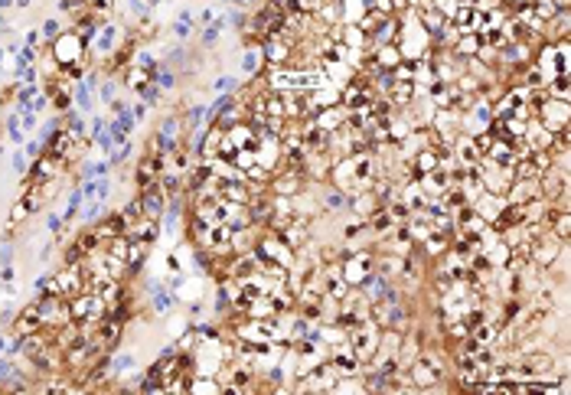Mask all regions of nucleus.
I'll use <instances>...</instances> for the list:
<instances>
[{
    "mask_svg": "<svg viewBox=\"0 0 571 395\" xmlns=\"http://www.w3.org/2000/svg\"><path fill=\"white\" fill-rule=\"evenodd\" d=\"M324 4L326 0H294V10H297V14H307V16H317Z\"/></svg>",
    "mask_w": 571,
    "mask_h": 395,
    "instance_id": "obj_21",
    "label": "nucleus"
},
{
    "mask_svg": "<svg viewBox=\"0 0 571 395\" xmlns=\"http://www.w3.org/2000/svg\"><path fill=\"white\" fill-rule=\"evenodd\" d=\"M369 56L376 59V66L379 69H386V72H392L395 66H398L405 56H401V49L395 46V43H382V46H372L369 49Z\"/></svg>",
    "mask_w": 571,
    "mask_h": 395,
    "instance_id": "obj_15",
    "label": "nucleus"
},
{
    "mask_svg": "<svg viewBox=\"0 0 571 395\" xmlns=\"http://www.w3.org/2000/svg\"><path fill=\"white\" fill-rule=\"evenodd\" d=\"M147 82H150V76H147L144 69L128 72V86H134V88H147Z\"/></svg>",
    "mask_w": 571,
    "mask_h": 395,
    "instance_id": "obj_22",
    "label": "nucleus"
},
{
    "mask_svg": "<svg viewBox=\"0 0 571 395\" xmlns=\"http://www.w3.org/2000/svg\"><path fill=\"white\" fill-rule=\"evenodd\" d=\"M124 232H128V219H124L121 212H115V216H108V219H105V222L98 225V235H101V239H105V242H108V239H115V235H124Z\"/></svg>",
    "mask_w": 571,
    "mask_h": 395,
    "instance_id": "obj_18",
    "label": "nucleus"
},
{
    "mask_svg": "<svg viewBox=\"0 0 571 395\" xmlns=\"http://www.w3.org/2000/svg\"><path fill=\"white\" fill-rule=\"evenodd\" d=\"M147 248H150V242L131 239V245H128V255H124V265H128V272H138L140 265H144V258H147Z\"/></svg>",
    "mask_w": 571,
    "mask_h": 395,
    "instance_id": "obj_17",
    "label": "nucleus"
},
{
    "mask_svg": "<svg viewBox=\"0 0 571 395\" xmlns=\"http://www.w3.org/2000/svg\"><path fill=\"white\" fill-rule=\"evenodd\" d=\"M304 190H307V177H304V170H287V167H278L274 177H271V183H268V193L287 196V200L301 196Z\"/></svg>",
    "mask_w": 571,
    "mask_h": 395,
    "instance_id": "obj_3",
    "label": "nucleus"
},
{
    "mask_svg": "<svg viewBox=\"0 0 571 395\" xmlns=\"http://www.w3.org/2000/svg\"><path fill=\"white\" fill-rule=\"evenodd\" d=\"M568 115H571L568 101H558V98H545L539 108H535V118H539L552 134H555L558 128H568Z\"/></svg>",
    "mask_w": 571,
    "mask_h": 395,
    "instance_id": "obj_4",
    "label": "nucleus"
},
{
    "mask_svg": "<svg viewBox=\"0 0 571 395\" xmlns=\"http://www.w3.org/2000/svg\"><path fill=\"white\" fill-rule=\"evenodd\" d=\"M36 330H43V317H39V310H36V304H30L26 310H20V317L14 320V334L24 340V337H30V334H36Z\"/></svg>",
    "mask_w": 571,
    "mask_h": 395,
    "instance_id": "obj_14",
    "label": "nucleus"
},
{
    "mask_svg": "<svg viewBox=\"0 0 571 395\" xmlns=\"http://www.w3.org/2000/svg\"><path fill=\"white\" fill-rule=\"evenodd\" d=\"M545 92H548V98L568 101V92H571L568 76H555V78H548V82H545Z\"/></svg>",
    "mask_w": 571,
    "mask_h": 395,
    "instance_id": "obj_19",
    "label": "nucleus"
},
{
    "mask_svg": "<svg viewBox=\"0 0 571 395\" xmlns=\"http://www.w3.org/2000/svg\"><path fill=\"white\" fill-rule=\"evenodd\" d=\"M190 392H222V382H219V379H200V376H193V379H190Z\"/></svg>",
    "mask_w": 571,
    "mask_h": 395,
    "instance_id": "obj_20",
    "label": "nucleus"
},
{
    "mask_svg": "<svg viewBox=\"0 0 571 395\" xmlns=\"http://www.w3.org/2000/svg\"><path fill=\"white\" fill-rule=\"evenodd\" d=\"M340 272H343V281H346L349 287H359L372 272H376V252H372V248H359V252H353V255H343Z\"/></svg>",
    "mask_w": 571,
    "mask_h": 395,
    "instance_id": "obj_2",
    "label": "nucleus"
},
{
    "mask_svg": "<svg viewBox=\"0 0 571 395\" xmlns=\"http://www.w3.org/2000/svg\"><path fill=\"white\" fill-rule=\"evenodd\" d=\"M111 4H115V0H88V7H92L95 14H108Z\"/></svg>",
    "mask_w": 571,
    "mask_h": 395,
    "instance_id": "obj_23",
    "label": "nucleus"
},
{
    "mask_svg": "<svg viewBox=\"0 0 571 395\" xmlns=\"http://www.w3.org/2000/svg\"><path fill=\"white\" fill-rule=\"evenodd\" d=\"M535 196H539V180H513L506 190V202H513V206H523Z\"/></svg>",
    "mask_w": 571,
    "mask_h": 395,
    "instance_id": "obj_13",
    "label": "nucleus"
},
{
    "mask_svg": "<svg viewBox=\"0 0 571 395\" xmlns=\"http://www.w3.org/2000/svg\"><path fill=\"white\" fill-rule=\"evenodd\" d=\"M150 33H154V26H150V20H144V24H140V30H138V36L144 39V36H150Z\"/></svg>",
    "mask_w": 571,
    "mask_h": 395,
    "instance_id": "obj_24",
    "label": "nucleus"
},
{
    "mask_svg": "<svg viewBox=\"0 0 571 395\" xmlns=\"http://www.w3.org/2000/svg\"><path fill=\"white\" fill-rule=\"evenodd\" d=\"M349 206H353V216H356V219H363V222H366V219H369L372 212L382 210V200H379V196L372 193V190H359V193L349 196Z\"/></svg>",
    "mask_w": 571,
    "mask_h": 395,
    "instance_id": "obj_11",
    "label": "nucleus"
},
{
    "mask_svg": "<svg viewBox=\"0 0 571 395\" xmlns=\"http://www.w3.org/2000/svg\"><path fill=\"white\" fill-rule=\"evenodd\" d=\"M160 167H163V157H154V154H144L138 160V170H134V183L138 190H147L160 180Z\"/></svg>",
    "mask_w": 571,
    "mask_h": 395,
    "instance_id": "obj_10",
    "label": "nucleus"
},
{
    "mask_svg": "<svg viewBox=\"0 0 571 395\" xmlns=\"http://www.w3.org/2000/svg\"><path fill=\"white\" fill-rule=\"evenodd\" d=\"M386 98L392 101L395 111H398V108H411V101L418 98V86H415V82H395V78H392V86H389Z\"/></svg>",
    "mask_w": 571,
    "mask_h": 395,
    "instance_id": "obj_12",
    "label": "nucleus"
},
{
    "mask_svg": "<svg viewBox=\"0 0 571 395\" xmlns=\"http://www.w3.org/2000/svg\"><path fill=\"white\" fill-rule=\"evenodd\" d=\"M418 186L425 190V196L428 200H441V196L448 193L451 186H454V177H451L444 167H438V170H431V173H425V177H418Z\"/></svg>",
    "mask_w": 571,
    "mask_h": 395,
    "instance_id": "obj_8",
    "label": "nucleus"
},
{
    "mask_svg": "<svg viewBox=\"0 0 571 395\" xmlns=\"http://www.w3.org/2000/svg\"><path fill=\"white\" fill-rule=\"evenodd\" d=\"M552 4H555L558 10H568V7H571V0H552Z\"/></svg>",
    "mask_w": 571,
    "mask_h": 395,
    "instance_id": "obj_25",
    "label": "nucleus"
},
{
    "mask_svg": "<svg viewBox=\"0 0 571 395\" xmlns=\"http://www.w3.org/2000/svg\"><path fill=\"white\" fill-rule=\"evenodd\" d=\"M278 235L294 248V252H301V248H307V242H310V219L297 212V216H294Z\"/></svg>",
    "mask_w": 571,
    "mask_h": 395,
    "instance_id": "obj_7",
    "label": "nucleus"
},
{
    "mask_svg": "<svg viewBox=\"0 0 571 395\" xmlns=\"http://www.w3.org/2000/svg\"><path fill=\"white\" fill-rule=\"evenodd\" d=\"M379 337H382V330H379V327L372 324L369 317H366L359 327L346 330V347L353 349L356 356H359V363L366 366V363H369V359L379 353Z\"/></svg>",
    "mask_w": 571,
    "mask_h": 395,
    "instance_id": "obj_1",
    "label": "nucleus"
},
{
    "mask_svg": "<svg viewBox=\"0 0 571 395\" xmlns=\"http://www.w3.org/2000/svg\"><path fill=\"white\" fill-rule=\"evenodd\" d=\"M480 49H483V39H480V33H461V36H457V43L451 46V53H454L461 62H467V59H473Z\"/></svg>",
    "mask_w": 571,
    "mask_h": 395,
    "instance_id": "obj_16",
    "label": "nucleus"
},
{
    "mask_svg": "<svg viewBox=\"0 0 571 395\" xmlns=\"http://www.w3.org/2000/svg\"><path fill=\"white\" fill-rule=\"evenodd\" d=\"M82 49H86V43H82V36H78V33H59V36H56V43H53V53H56V62H59V66L78 62Z\"/></svg>",
    "mask_w": 571,
    "mask_h": 395,
    "instance_id": "obj_6",
    "label": "nucleus"
},
{
    "mask_svg": "<svg viewBox=\"0 0 571 395\" xmlns=\"http://www.w3.org/2000/svg\"><path fill=\"white\" fill-rule=\"evenodd\" d=\"M140 212H144L147 219H160L163 216V206H167V193L160 190V180H157L154 186H147V190H140Z\"/></svg>",
    "mask_w": 571,
    "mask_h": 395,
    "instance_id": "obj_9",
    "label": "nucleus"
},
{
    "mask_svg": "<svg viewBox=\"0 0 571 395\" xmlns=\"http://www.w3.org/2000/svg\"><path fill=\"white\" fill-rule=\"evenodd\" d=\"M346 118H349V111L343 108L340 101H336V105H326V108H317L314 115L307 118V121H310V124H317L320 131L333 134V131H340L343 124H346Z\"/></svg>",
    "mask_w": 571,
    "mask_h": 395,
    "instance_id": "obj_5",
    "label": "nucleus"
}]
</instances>
